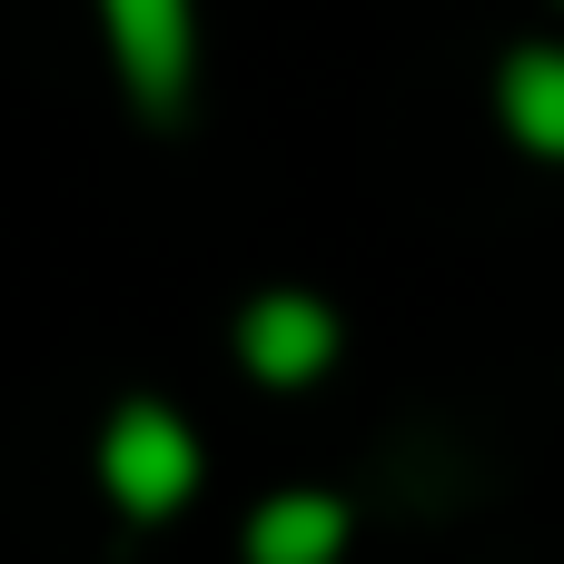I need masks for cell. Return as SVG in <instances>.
<instances>
[{"mask_svg": "<svg viewBox=\"0 0 564 564\" xmlns=\"http://www.w3.org/2000/svg\"><path fill=\"white\" fill-rule=\"evenodd\" d=\"M109 40H119L129 89L149 109H169L188 79V0H109Z\"/></svg>", "mask_w": 564, "mask_h": 564, "instance_id": "obj_2", "label": "cell"}, {"mask_svg": "<svg viewBox=\"0 0 564 564\" xmlns=\"http://www.w3.org/2000/svg\"><path fill=\"white\" fill-rule=\"evenodd\" d=\"M238 347H248V367H258V377L297 387V377H317V367H327L337 317H327L317 297H258V307L238 317Z\"/></svg>", "mask_w": 564, "mask_h": 564, "instance_id": "obj_3", "label": "cell"}, {"mask_svg": "<svg viewBox=\"0 0 564 564\" xmlns=\"http://www.w3.org/2000/svg\"><path fill=\"white\" fill-rule=\"evenodd\" d=\"M99 476L129 516H169L188 486H198V436L169 416V406H119L109 436H99Z\"/></svg>", "mask_w": 564, "mask_h": 564, "instance_id": "obj_1", "label": "cell"}, {"mask_svg": "<svg viewBox=\"0 0 564 564\" xmlns=\"http://www.w3.org/2000/svg\"><path fill=\"white\" fill-rule=\"evenodd\" d=\"M506 129L535 159H564V50H525L506 69Z\"/></svg>", "mask_w": 564, "mask_h": 564, "instance_id": "obj_5", "label": "cell"}, {"mask_svg": "<svg viewBox=\"0 0 564 564\" xmlns=\"http://www.w3.org/2000/svg\"><path fill=\"white\" fill-rule=\"evenodd\" d=\"M337 545H347V506L337 496H278L248 525V555L258 564H337Z\"/></svg>", "mask_w": 564, "mask_h": 564, "instance_id": "obj_4", "label": "cell"}]
</instances>
